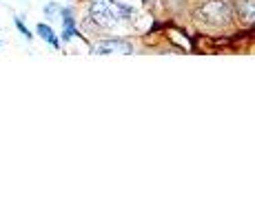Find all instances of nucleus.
<instances>
[{
	"instance_id": "nucleus-1",
	"label": "nucleus",
	"mask_w": 255,
	"mask_h": 221,
	"mask_svg": "<svg viewBox=\"0 0 255 221\" xmlns=\"http://www.w3.org/2000/svg\"><path fill=\"white\" fill-rule=\"evenodd\" d=\"M133 18L135 9L122 0H89V22L100 31H116Z\"/></svg>"
},
{
	"instance_id": "nucleus-2",
	"label": "nucleus",
	"mask_w": 255,
	"mask_h": 221,
	"mask_svg": "<svg viewBox=\"0 0 255 221\" xmlns=\"http://www.w3.org/2000/svg\"><path fill=\"white\" fill-rule=\"evenodd\" d=\"M193 16L198 22L207 24L211 29L229 27L233 20L231 0H200L198 7L193 9Z\"/></svg>"
},
{
	"instance_id": "nucleus-3",
	"label": "nucleus",
	"mask_w": 255,
	"mask_h": 221,
	"mask_svg": "<svg viewBox=\"0 0 255 221\" xmlns=\"http://www.w3.org/2000/svg\"><path fill=\"white\" fill-rule=\"evenodd\" d=\"M93 56H114V53H122V56H131L133 53V44L125 38H102L96 44H91Z\"/></svg>"
},
{
	"instance_id": "nucleus-4",
	"label": "nucleus",
	"mask_w": 255,
	"mask_h": 221,
	"mask_svg": "<svg viewBox=\"0 0 255 221\" xmlns=\"http://www.w3.org/2000/svg\"><path fill=\"white\" fill-rule=\"evenodd\" d=\"M231 7L242 24H255V0H231Z\"/></svg>"
},
{
	"instance_id": "nucleus-5",
	"label": "nucleus",
	"mask_w": 255,
	"mask_h": 221,
	"mask_svg": "<svg viewBox=\"0 0 255 221\" xmlns=\"http://www.w3.org/2000/svg\"><path fill=\"white\" fill-rule=\"evenodd\" d=\"M36 33H38V36H40L47 44H51L53 49H60V47H62L60 38L56 36V31L51 29V24H47V22H38V24H36Z\"/></svg>"
},
{
	"instance_id": "nucleus-6",
	"label": "nucleus",
	"mask_w": 255,
	"mask_h": 221,
	"mask_svg": "<svg viewBox=\"0 0 255 221\" xmlns=\"http://www.w3.org/2000/svg\"><path fill=\"white\" fill-rule=\"evenodd\" d=\"M13 24H16V29H18V31H20V36L24 38V40H29V42H31L33 40V33H31V29H29L27 27V24H24V20H22V18H13Z\"/></svg>"
},
{
	"instance_id": "nucleus-7",
	"label": "nucleus",
	"mask_w": 255,
	"mask_h": 221,
	"mask_svg": "<svg viewBox=\"0 0 255 221\" xmlns=\"http://www.w3.org/2000/svg\"><path fill=\"white\" fill-rule=\"evenodd\" d=\"M58 13H60V4L58 2H49V4H45V16L47 18H58Z\"/></svg>"
},
{
	"instance_id": "nucleus-8",
	"label": "nucleus",
	"mask_w": 255,
	"mask_h": 221,
	"mask_svg": "<svg viewBox=\"0 0 255 221\" xmlns=\"http://www.w3.org/2000/svg\"><path fill=\"white\" fill-rule=\"evenodd\" d=\"M142 2H144L146 7H149V9H153V7H155V2H158V0H142Z\"/></svg>"
},
{
	"instance_id": "nucleus-9",
	"label": "nucleus",
	"mask_w": 255,
	"mask_h": 221,
	"mask_svg": "<svg viewBox=\"0 0 255 221\" xmlns=\"http://www.w3.org/2000/svg\"><path fill=\"white\" fill-rule=\"evenodd\" d=\"M0 44H2V40H0Z\"/></svg>"
}]
</instances>
